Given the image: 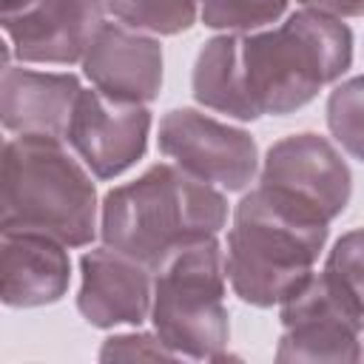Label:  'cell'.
<instances>
[{"label":"cell","mask_w":364,"mask_h":364,"mask_svg":"<svg viewBox=\"0 0 364 364\" xmlns=\"http://www.w3.org/2000/svg\"><path fill=\"white\" fill-rule=\"evenodd\" d=\"M154 301V270L142 262L100 245L80 259V316L100 330L139 327L151 318Z\"/></svg>","instance_id":"11"},{"label":"cell","mask_w":364,"mask_h":364,"mask_svg":"<svg viewBox=\"0 0 364 364\" xmlns=\"http://www.w3.org/2000/svg\"><path fill=\"white\" fill-rule=\"evenodd\" d=\"M159 151L202 182L239 193L259 173L256 139L236 125L219 122L196 108H173L159 119Z\"/></svg>","instance_id":"7"},{"label":"cell","mask_w":364,"mask_h":364,"mask_svg":"<svg viewBox=\"0 0 364 364\" xmlns=\"http://www.w3.org/2000/svg\"><path fill=\"white\" fill-rule=\"evenodd\" d=\"M228 270L216 236L171 253L154 273L151 324L176 358L222 361L230 341Z\"/></svg>","instance_id":"5"},{"label":"cell","mask_w":364,"mask_h":364,"mask_svg":"<svg viewBox=\"0 0 364 364\" xmlns=\"http://www.w3.org/2000/svg\"><path fill=\"white\" fill-rule=\"evenodd\" d=\"M94 173L65 139L14 134L0 162V230L43 233L85 247L100 233Z\"/></svg>","instance_id":"4"},{"label":"cell","mask_w":364,"mask_h":364,"mask_svg":"<svg viewBox=\"0 0 364 364\" xmlns=\"http://www.w3.org/2000/svg\"><path fill=\"white\" fill-rule=\"evenodd\" d=\"M148 136V105L111 100L94 85L80 91L65 131L68 148L97 179H114L134 168L145 156Z\"/></svg>","instance_id":"10"},{"label":"cell","mask_w":364,"mask_h":364,"mask_svg":"<svg viewBox=\"0 0 364 364\" xmlns=\"http://www.w3.org/2000/svg\"><path fill=\"white\" fill-rule=\"evenodd\" d=\"M134 358H176L173 350L156 333H117L102 341L100 361H134Z\"/></svg>","instance_id":"20"},{"label":"cell","mask_w":364,"mask_h":364,"mask_svg":"<svg viewBox=\"0 0 364 364\" xmlns=\"http://www.w3.org/2000/svg\"><path fill=\"white\" fill-rule=\"evenodd\" d=\"M233 46H236V34H216L199 48L191 74V91L199 105L228 114L239 122H253L256 117L247 108L239 85Z\"/></svg>","instance_id":"15"},{"label":"cell","mask_w":364,"mask_h":364,"mask_svg":"<svg viewBox=\"0 0 364 364\" xmlns=\"http://www.w3.org/2000/svg\"><path fill=\"white\" fill-rule=\"evenodd\" d=\"M71 284L68 247L28 230H0V296L6 307L28 310L60 301Z\"/></svg>","instance_id":"14"},{"label":"cell","mask_w":364,"mask_h":364,"mask_svg":"<svg viewBox=\"0 0 364 364\" xmlns=\"http://www.w3.org/2000/svg\"><path fill=\"white\" fill-rule=\"evenodd\" d=\"M330 222L296 199L256 185L230 219L225 270L230 290L250 307H276L316 270Z\"/></svg>","instance_id":"3"},{"label":"cell","mask_w":364,"mask_h":364,"mask_svg":"<svg viewBox=\"0 0 364 364\" xmlns=\"http://www.w3.org/2000/svg\"><path fill=\"white\" fill-rule=\"evenodd\" d=\"M259 185L273 188L333 222L353 196V173L341 151L316 131H299L273 142L259 168Z\"/></svg>","instance_id":"9"},{"label":"cell","mask_w":364,"mask_h":364,"mask_svg":"<svg viewBox=\"0 0 364 364\" xmlns=\"http://www.w3.org/2000/svg\"><path fill=\"white\" fill-rule=\"evenodd\" d=\"M82 85L71 71H34L3 65L0 119L9 134H34L65 139Z\"/></svg>","instance_id":"13"},{"label":"cell","mask_w":364,"mask_h":364,"mask_svg":"<svg viewBox=\"0 0 364 364\" xmlns=\"http://www.w3.org/2000/svg\"><path fill=\"white\" fill-rule=\"evenodd\" d=\"M304 9H316L333 17H361L364 14V0H299Z\"/></svg>","instance_id":"21"},{"label":"cell","mask_w":364,"mask_h":364,"mask_svg":"<svg viewBox=\"0 0 364 364\" xmlns=\"http://www.w3.org/2000/svg\"><path fill=\"white\" fill-rule=\"evenodd\" d=\"M225 225V191L173 162H156L136 179L111 188L100 205L102 245L142 262L154 273L171 253L219 236Z\"/></svg>","instance_id":"1"},{"label":"cell","mask_w":364,"mask_h":364,"mask_svg":"<svg viewBox=\"0 0 364 364\" xmlns=\"http://www.w3.org/2000/svg\"><path fill=\"white\" fill-rule=\"evenodd\" d=\"M282 338L276 361H361L364 313L321 270L296 287L282 304Z\"/></svg>","instance_id":"6"},{"label":"cell","mask_w":364,"mask_h":364,"mask_svg":"<svg viewBox=\"0 0 364 364\" xmlns=\"http://www.w3.org/2000/svg\"><path fill=\"white\" fill-rule=\"evenodd\" d=\"M202 0H105V11L136 31L154 37H173L199 20Z\"/></svg>","instance_id":"16"},{"label":"cell","mask_w":364,"mask_h":364,"mask_svg":"<svg viewBox=\"0 0 364 364\" xmlns=\"http://www.w3.org/2000/svg\"><path fill=\"white\" fill-rule=\"evenodd\" d=\"M327 128L341 151L364 162V74L350 77L330 91Z\"/></svg>","instance_id":"17"},{"label":"cell","mask_w":364,"mask_h":364,"mask_svg":"<svg viewBox=\"0 0 364 364\" xmlns=\"http://www.w3.org/2000/svg\"><path fill=\"white\" fill-rule=\"evenodd\" d=\"M290 0H202L199 20L222 34H250L276 23Z\"/></svg>","instance_id":"18"},{"label":"cell","mask_w":364,"mask_h":364,"mask_svg":"<svg viewBox=\"0 0 364 364\" xmlns=\"http://www.w3.org/2000/svg\"><path fill=\"white\" fill-rule=\"evenodd\" d=\"M105 0H3L0 26L20 63H82L105 23Z\"/></svg>","instance_id":"8"},{"label":"cell","mask_w":364,"mask_h":364,"mask_svg":"<svg viewBox=\"0 0 364 364\" xmlns=\"http://www.w3.org/2000/svg\"><path fill=\"white\" fill-rule=\"evenodd\" d=\"M324 273L364 313V228L347 230L336 239V245L324 259Z\"/></svg>","instance_id":"19"},{"label":"cell","mask_w":364,"mask_h":364,"mask_svg":"<svg viewBox=\"0 0 364 364\" xmlns=\"http://www.w3.org/2000/svg\"><path fill=\"white\" fill-rule=\"evenodd\" d=\"M236 74L253 117H287L353 65V31L341 17L299 9L276 28L236 34Z\"/></svg>","instance_id":"2"},{"label":"cell","mask_w":364,"mask_h":364,"mask_svg":"<svg viewBox=\"0 0 364 364\" xmlns=\"http://www.w3.org/2000/svg\"><path fill=\"white\" fill-rule=\"evenodd\" d=\"M82 74L111 100L148 105L162 91V46L154 34L102 23L82 57Z\"/></svg>","instance_id":"12"}]
</instances>
